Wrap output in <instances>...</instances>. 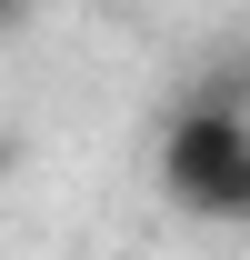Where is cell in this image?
<instances>
[{
    "mask_svg": "<svg viewBox=\"0 0 250 260\" xmlns=\"http://www.w3.org/2000/svg\"><path fill=\"white\" fill-rule=\"evenodd\" d=\"M160 200L190 220L250 230V80H200L160 110Z\"/></svg>",
    "mask_w": 250,
    "mask_h": 260,
    "instance_id": "6da1fadb",
    "label": "cell"
},
{
    "mask_svg": "<svg viewBox=\"0 0 250 260\" xmlns=\"http://www.w3.org/2000/svg\"><path fill=\"white\" fill-rule=\"evenodd\" d=\"M20 20H30V0H0V40H10V30H20Z\"/></svg>",
    "mask_w": 250,
    "mask_h": 260,
    "instance_id": "7a4b0ae2",
    "label": "cell"
}]
</instances>
